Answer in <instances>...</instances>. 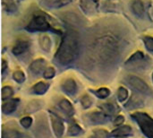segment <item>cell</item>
I'll use <instances>...</instances> for the list:
<instances>
[{
	"label": "cell",
	"mask_w": 153,
	"mask_h": 138,
	"mask_svg": "<svg viewBox=\"0 0 153 138\" xmlns=\"http://www.w3.org/2000/svg\"><path fill=\"white\" fill-rule=\"evenodd\" d=\"M86 33L85 59L88 64L108 68L118 61L130 31L119 22L103 21L89 28Z\"/></svg>",
	"instance_id": "6da1fadb"
},
{
	"label": "cell",
	"mask_w": 153,
	"mask_h": 138,
	"mask_svg": "<svg viewBox=\"0 0 153 138\" xmlns=\"http://www.w3.org/2000/svg\"><path fill=\"white\" fill-rule=\"evenodd\" d=\"M80 52V40L77 32L71 30L65 33L59 48L56 53V58L62 66L74 63Z\"/></svg>",
	"instance_id": "7a4b0ae2"
},
{
	"label": "cell",
	"mask_w": 153,
	"mask_h": 138,
	"mask_svg": "<svg viewBox=\"0 0 153 138\" xmlns=\"http://www.w3.org/2000/svg\"><path fill=\"white\" fill-rule=\"evenodd\" d=\"M27 31L30 32H46V31H51L54 33L61 34V31L58 29H56L49 22L48 16L41 12H36V13L31 17L30 21L28 22V24L24 28Z\"/></svg>",
	"instance_id": "3957f363"
},
{
	"label": "cell",
	"mask_w": 153,
	"mask_h": 138,
	"mask_svg": "<svg viewBox=\"0 0 153 138\" xmlns=\"http://www.w3.org/2000/svg\"><path fill=\"white\" fill-rule=\"evenodd\" d=\"M132 117L138 122L142 131L149 138H153V119L145 113L137 112Z\"/></svg>",
	"instance_id": "277c9868"
},
{
	"label": "cell",
	"mask_w": 153,
	"mask_h": 138,
	"mask_svg": "<svg viewBox=\"0 0 153 138\" xmlns=\"http://www.w3.org/2000/svg\"><path fill=\"white\" fill-rule=\"evenodd\" d=\"M126 81L135 90H137V91H139V92H141L143 93H146V94L151 93L152 90L150 89L149 85L143 80H142L141 78L137 77L135 75H129L126 78Z\"/></svg>",
	"instance_id": "5b68a950"
},
{
	"label": "cell",
	"mask_w": 153,
	"mask_h": 138,
	"mask_svg": "<svg viewBox=\"0 0 153 138\" xmlns=\"http://www.w3.org/2000/svg\"><path fill=\"white\" fill-rule=\"evenodd\" d=\"M80 5L82 11L87 14H94L98 10L97 0H80Z\"/></svg>",
	"instance_id": "8992f818"
},
{
	"label": "cell",
	"mask_w": 153,
	"mask_h": 138,
	"mask_svg": "<svg viewBox=\"0 0 153 138\" xmlns=\"http://www.w3.org/2000/svg\"><path fill=\"white\" fill-rule=\"evenodd\" d=\"M30 46V42L26 40H19L15 42L12 48V52L15 56H19L23 54L28 50V48Z\"/></svg>",
	"instance_id": "52a82bcc"
},
{
	"label": "cell",
	"mask_w": 153,
	"mask_h": 138,
	"mask_svg": "<svg viewBox=\"0 0 153 138\" xmlns=\"http://www.w3.org/2000/svg\"><path fill=\"white\" fill-rule=\"evenodd\" d=\"M50 119L52 122L53 129L57 137H60L64 134V124L63 122L54 114H50Z\"/></svg>",
	"instance_id": "ba28073f"
},
{
	"label": "cell",
	"mask_w": 153,
	"mask_h": 138,
	"mask_svg": "<svg viewBox=\"0 0 153 138\" xmlns=\"http://www.w3.org/2000/svg\"><path fill=\"white\" fill-rule=\"evenodd\" d=\"M131 9L133 13L139 18L143 17L145 13V7L142 0H133L131 3Z\"/></svg>",
	"instance_id": "9c48e42d"
},
{
	"label": "cell",
	"mask_w": 153,
	"mask_h": 138,
	"mask_svg": "<svg viewBox=\"0 0 153 138\" xmlns=\"http://www.w3.org/2000/svg\"><path fill=\"white\" fill-rule=\"evenodd\" d=\"M46 66V61L43 58H38L36 60H34L30 66V70L34 74V75H39L40 74L43 69Z\"/></svg>",
	"instance_id": "30bf717a"
},
{
	"label": "cell",
	"mask_w": 153,
	"mask_h": 138,
	"mask_svg": "<svg viewBox=\"0 0 153 138\" xmlns=\"http://www.w3.org/2000/svg\"><path fill=\"white\" fill-rule=\"evenodd\" d=\"M39 42L40 48H41L44 51L48 52V51L50 50L52 42H51L50 37H49L48 34H46V33H41V34L39 35Z\"/></svg>",
	"instance_id": "8fae6325"
},
{
	"label": "cell",
	"mask_w": 153,
	"mask_h": 138,
	"mask_svg": "<svg viewBox=\"0 0 153 138\" xmlns=\"http://www.w3.org/2000/svg\"><path fill=\"white\" fill-rule=\"evenodd\" d=\"M62 88L65 92L69 94H74L77 91V84L74 79L69 78L64 82V84H62Z\"/></svg>",
	"instance_id": "7c38bea8"
},
{
	"label": "cell",
	"mask_w": 153,
	"mask_h": 138,
	"mask_svg": "<svg viewBox=\"0 0 153 138\" xmlns=\"http://www.w3.org/2000/svg\"><path fill=\"white\" fill-rule=\"evenodd\" d=\"M2 138H30L29 136L13 129H6L3 131Z\"/></svg>",
	"instance_id": "4fadbf2b"
},
{
	"label": "cell",
	"mask_w": 153,
	"mask_h": 138,
	"mask_svg": "<svg viewBox=\"0 0 153 138\" xmlns=\"http://www.w3.org/2000/svg\"><path fill=\"white\" fill-rule=\"evenodd\" d=\"M18 100L17 99H13V100H9L6 102H4L2 110L4 111V113H11L13 110H15L17 104H18Z\"/></svg>",
	"instance_id": "5bb4252c"
},
{
	"label": "cell",
	"mask_w": 153,
	"mask_h": 138,
	"mask_svg": "<svg viewBox=\"0 0 153 138\" xmlns=\"http://www.w3.org/2000/svg\"><path fill=\"white\" fill-rule=\"evenodd\" d=\"M60 108L63 110V111H65L67 115L69 116H72L74 112V108L72 106V104L67 101V100H62L60 101Z\"/></svg>",
	"instance_id": "9a60e30c"
},
{
	"label": "cell",
	"mask_w": 153,
	"mask_h": 138,
	"mask_svg": "<svg viewBox=\"0 0 153 138\" xmlns=\"http://www.w3.org/2000/svg\"><path fill=\"white\" fill-rule=\"evenodd\" d=\"M48 84L47 83L39 82V83L36 84L33 86L32 90H33L34 92L37 93V94H43V93L46 92V91L48 90Z\"/></svg>",
	"instance_id": "2e32d148"
},
{
	"label": "cell",
	"mask_w": 153,
	"mask_h": 138,
	"mask_svg": "<svg viewBox=\"0 0 153 138\" xmlns=\"http://www.w3.org/2000/svg\"><path fill=\"white\" fill-rule=\"evenodd\" d=\"M144 59V54L142 51H137L133 54L126 61V64H134L136 62H140Z\"/></svg>",
	"instance_id": "e0dca14e"
},
{
	"label": "cell",
	"mask_w": 153,
	"mask_h": 138,
	"mask_svg": "<svg viewBox=\"0 0 153 138\" xmlns=\"http://www.w3.org/2000/svg\"><path fill=\"white\" fill-rule=\"evenodd\" d=\"M131 131H132V129H131L130 127L124 126V127H120L119 128L115 130L112 134L114 136H117V137H123V136H126V135L130 134Z\"/></svg>",
	"instance_id": "ac0fdd59"
},
{
	"label": "cell",
	"mask_w": 153,
	"mask_h": 138,
	"mask_svg": "<svg viewBox=\"0 0 153 138\" xmlns=\"http://www.w3.org/2000/svg\"><path fill=\"white\" fill-rule=\"evenodd\" d=\"M106 116L103 113L97 112L92 115H91V119H92V122L94 123H103L106 121Z\"/></svg>",
	"instance_id": "d6986e66"
},
{
	"label": "cell",
	"mask_w": 153,
	"mask_h": 138,
	"mask_svg": "<svg viewBox=\"0 0 153 138\" xmlns=\"http://www.w3.org/2000/svg\"><path fill=\"white\" fill-rule=\"evenodd\" d=\"M13 78L14 81H16L17 83L19 84H22L24 82L25 80V75H24V73L21 70H17L15 71L13 74Z\"/></svg>",
	"instance_id": "ffe728a7"
},
{
	"label": "cell",
	"mask_w": 153,
	"mask_h": 138,
	"mask_svg": "<svg viewBox=\"0 0 153 138\" xmlns=\"http://www.w3.org/2000/svg\"><path fill=\"white\" fill-rule=\"evenodd\" d=\"M13 89L11 87H9V86L3 87V89H2V99H3V101L9 99L13 95Z\"/></svg>",
	"instance_id": "44dd1931"
},
{
	"label": "cell",
	"mask_w": 153,
	"mask_h": 138,
	"mask_svg": "<svg viewBox=\"0 0 153 138\" xmlns=\"http://www.w3.org/2000/svg\"><path fill=\"white\" fill-rule=\"evenodd\" d=\"M143 42L146 47V48L150 51L153 52V37L151 36H145L143 38Z\"/></svg>",
	"instance_id": "7402d4cb"
},
{
	"label": "cell",
	"mask_w": 153,
	"mask_h": 138,
	"mask_svg": "<svg viewBox=\"0 0 153 138\" xmlns=\"http://www.w3.org/2000/svg\"><path fill=\"white\" fill-rule=\"evenodd\" d=\"M128 97V92L126 88L124 87H120L118 90V99L120 101H124L125 100H126Z\"/></svg>",
	"instance_id": "603a6c76"
},
{
	"label": "cell",
	"mask_w": 153,
	"mask_h": 138,
	"mask_svg": "<svg viewBox=\"0 0 153 138\" xmlns=\"http://www.w3.org/2000/svg\"><path fill=\"white\" fill-rule=\"evenodd\" d=\"M81 131H82L81 128H80L78 125L74 124V125H71V127L69 128L68 134H69L70 136H76V135H78Z\"/></svg>",
	"instance_id": "cb8c5ba5"
},
{
	"label": "cell",
	"mask_w": 153,
	"mask_h": 138,
	"mask_svg": "<svg viewBox=\"0 0 153 138\" xmlns=\"http://www.w3.org/2000/svg\"><path fill=\"white\" fill-rule=\"evenodd\" d=\"M55 74H56V71L54 67H48L47 69H45L43 75L46 79H50L55 76Z\"/></svg>",
	"instance_id": "d4e9b609"
},
{
	"label": "cell",
	"mask_w": 153,
	"mask_h": 138,
	"mask_svg": "<svg viewBox=\"0 0 153 138\" xmlns=\"http://www.w3.org/2000/svg\"><path fill=\"white\" fill-rule=\"evenodd\" d=\"M74 0H56L55 3H54V7L56 8H60V7H63L65 5H67L69 4H71Z\"/></svg>",
	"instance_id": "484cf974"
},
{
	"label": "cell",
	"mask_w": 153,
	"mask_h": 138,
	"mask_svg": "<svg viewBox=\"0 0 153 138\" xmlns=\"http://www.w3.org/2000/svg\"><path fill=\"white\" fill-rule=\"evenodd\" d=\"M31 123H32V119L30 117H24L23 119H21V125L25 128H30Z\"/></svg>",
	"instance_id": "4316f807"
},
{
	"label": "cell",
	"mask_w": 153,
	"mask_h": 138,
	"mask_svg": "<svg viewBox=\"0 0 153 138\" xmlns=\"http://www.w3.org/2000/svg\"><path fill=\"white\" fill-rule=\"evenodd\" d=\"M81 102H82V104L83 105L84 108H89V107L91 105V103H92L91 99L88 95H84V96L82 98Z\"/></svg>",
	"instance_id": "83f0119b"
},
{
	"label": "cell",
	"mask_w": 153,
	"mask_h": 138,
	"mask_svg": "<svg viewBox=\"0 0 153 138\" xmlns=\"http://www.w3.org/2000/svg\"><path fill=\"white\" fill-rule=\"evenodd\" d=\"M97 94L101 98H106L109 95V90L108 88H100L97 91Z\"/></svg>",
	"instance_id": "f1b7e54d"
},
{
	"label": "cell",
	"mask_w": 153,
	"mask_h": 138,
	"mask_svg": "<svg viewBox=\"0 0 153 138\" xmlns=\"http://www.w3.org/2000/svg\"><path fill=\"white\" fill-rule=\"evenodd\" d=\"M123 122H124V117L123 116H118L117 118V119H115L114 124H115V126H121L123 124Z\"/></svg>",
	"instance_id": "f546056e"
},
{
	"label": "cell",
	"mask_w": 153,
	"mask_h": 138,
	"mask_svg": "<svg viewBox=\"0 0 153 138\" xmlns=\"http://www.w3.org/2000/svg\"><path fill=\"white\" fill-rule=\"evenodd\" d=\"M7 69V62L4 59H2V73H4Z\"/></svg>",
	"instance_id": "4dcf8cb0"
},
{
	"label": "cell",
	"mask_w": 153,
	"mask_h": 138,
	"mask_svg": "<svg viewBox=\"0 0 153 138\" xmlns=\"http://www.w3.org/2000/svg\"><path fill=\"white\" fill-rule=\"evenodd\" d=\"M3 1V4H5L7 3H10V2H13V0H2Z\"/></svg>",
	"instance_id": "1f68e13d"
},
{
	"label": "cell",
	"mask_w": 153,
	"mask_h": 138,
	"mask_svg": "<svg viewBox=\"0 0 153 138\" xmlns=\"http://www.w3.org/2000/svg\"><path fill=\"white\" fill-rule=\"evenodd\" d=\"M152 79H153V75H152Z\"/></svg>",
	"instance_id": "d6a6232c"
}]
</instances>
